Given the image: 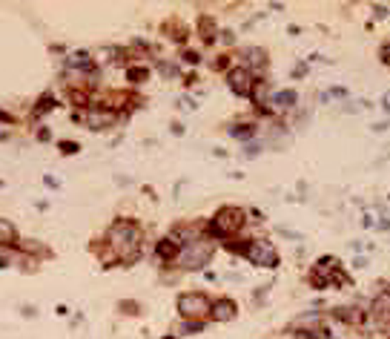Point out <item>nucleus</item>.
Segmentation results:
<instances>
[{
	"instance_id": "obj_4",
	"label": "nucleus",
	"mask_w": 390,
	"mask_h": 339,
	"mask_svg": "<svg viewBox=\"0 0 390 339\" xmlns=\"http://www.w3.org/2000/svg\"><path fill=\"white\" fill-rule=\"evenodd\" d=\"M244 256L258 265V267H273L275 262H279V256H275V248L270 245V241H253V245L244 250Z\"/></svg>"
},
{
	"instance_id": "obj_16",
	"label": "nucleus",
	"mask_w": 390,
	"mask_h": 339,
	"mask_svg": "<svg viewBox=\"0 0 390 339\" xmlns=\"http://www.w3.org/2000/svg\"><path fill=\"white\" fill-rule=\"evenodd\" d=\"M379 230H390V219H387V216L379 219Z\"/></svg>"
},
{
	"instance_id": "obj_3",
	"label": "nucleus",
	"mask_w": 390,
	"mask_h": 339,
	"mask_svg": "<svg viewBox=\"0 0 390 339\" xmlns=\"http://www.w3.org/2000/svg\"><path fill=\"white\" fill-rule=\"evenodd\" d=\"M178 311L187 319H195V316H207L209 314V302L204 294H184L178 296Z\"/></svg>"
},
{
	"instance_id": "obj_11",
	"label": "nucleus",
	"mask_w": 390,
	"mask_h": 339,
	"mask_svg": "<svg viewBox=\"0 0 390 339\" xmlns=\"http://www.w3.org/2000/svg\"><path fill=\"white\" fill-rule=\"evenodd\" d=\"M14 239H18V233H14L12 221H3V219H0V245H12Z\"/></svg>"
},
{
	"instance_id": "obj_14",
	"label": "nucleus",
	"mask_w": 390,
	"mask_h": 339,
	"mask_svg": "<svg viewBox=\"0 0 390 339\" xmlns=\"http://www.w3.org/2000/svg\"><path fill=\"white\" fill-rule=\"evenodd\" d=\"M244 155H258V144H250V147H244Z\"/></svg>"
},
{
	"instance_id": "obj_2",
	"label": "nucleus",
	"mask_w": 390,
	"mask_h": 339,
	"mask_svg": "<svg viewBox=\"0 0 390 339\" xmlns=\"http://www.w3.org/2000/svg\"><path fill=\"white\" fill-rule=\"evenodd\" d=\"M209 259H213V245H209V241H187V245L178 250V265L184 270H201Z\"/></svg>"
},
{
	"instance_id": "obj_8",
	"label": "nucleus",
	"mask_w": 390,
	"mask_h": 339,
	"mask_svg": "<svg viewBox=\"0 0 390 339\" xmlns=\"http://www.w3.org/2000/svg\"><path fill=\"white\" fill-rule=\"evenodd\" d=\"M373 316L379 322H390V290L376 296V302H373Z\"/></svg>"
},
{
	"instance_id": "obj_1",
	"label": "nucleus",
	"mask_w": 390,
	"mask_h": 339,
	"mask_svg": "<svg viewBox=\"0 0 390 339\" xmlns=\"http://www.w3.org/2000/svg\"><path fill=\"white\" fill-rule=\"evenodd\" d=\"M109 245H112V250L118 253V259H124V262L135 259L138 245H141V230L135 228V224H129V221H118L115 228L109 230Z\"/></svg>"
},
{
	"instance_id": "obj_17",
	"label": "nucleus",
	"mask_w": 390,
	"mask_h": 339,
	"mask_svg": "<svg viewBox=\"0 0 390 339\" xmlns=\"http://www.w3.org/2000/svg\"><path fill=\"white\" fill-rule=\"evenodd\" d=\"M373 12H376V18H387V9L385 6H373Z\"/></svg>"
},
{
	"instance_id": "obj_13",
	"label": "nucleus",
	"mask_w": 390,
	"mask_h": 339,
	"mask_svg": "<svg viewBox=\"0 0 390 339\" xmlns=\"http://www.w3.org/2000/svg\"><path fill=\"white\" fill-rule=\"evenodd\" d=\"M236 138H250L253 133H250V127H233V130H230Z\"/></svg>"
},
{
	"instance_id": "obj_12",
	"label": "nucleus",
	"mask_w": 390,
	"mask_h": 339,
	"mask_svg": "<svg viewBox=\"0 0 390 339\" xmlns=\"http://www.w3.org/2000/svg\"><path fill=\"white\" fill-rule=\"evenodd\" d=\"M158 256H164V259L175 256V259H178V248L172 245V241H161V245H158Z\"/></svg>"
},
{
	"instance_id": "obj_18",
	"label": "nucleus",
	"mask_w": 390,
	"mask_h": 339,
	"mask_svg": "<svg viewBox=\"0 0 390 339\" xmlns=\"http://www.w3.org/2000/svg\"><path fill=\"white\" fill-rule=\"evenodd\" d=\"M296 339H316V333H301V336H296Z\"/></svg>"
},
{
	"instance_id": "obj_9",
	"label": "nucleus",
	"mask_w": 390,
	"mask_h": 339,
	"mask_svg": "<svg viewBox=\"0 0 390 339\" xmlns=\"http://www.w3.org/2000/svg\"><path fill=\"white\" fill-rule=\"evenodd\" d=\"M209 314H213V319H218V322L233 319V316H236V305H233L230 299H221V302H216L213 308H209Z\"/></svg>"
},
{
	"instance_id": "obj_5",
	"label": "nucleus",
	"mask_w": 390,
	"mask_h": 339,
	"mask_svg": "<svg viewBox=\"0 0 390 339\" xmlns=\"http://www.w3.org/2000/svg\"><path fill=\"white\" fill-rule=\"evenodd\" d=\"M241 224H244V213H241V210L227 207V210H221V213L216 216L213 228H216V233H224V236H227V233H236Z\"/></svg>"
},
{
	"instance_id": "obj_15",
	"label": "nucleus",
	"mask_w": 390,
	"mask_h": 339,
	"mask_svg": "<svg viewBox=\"0 0 390 339\" xmlns=\"http://www.w3.org/2000/svg\"><path fill=\"white\" fill-rule=\"evenodd\" d=\"M387 127H390V124L385 121V124H373V127H370V130H373V133H385V130H387Z\"/></svg>"
},
{
	"instance_id": "obj_10",
	"label": "nucleus",
	"mask_w": 390,
	"mask_h": 339,
	"mask_svg": "<svg viewBox=\"0 0 390 339\" xmlns=\"http://www.w3.org/2000/svg\"><path fill=\"white\" fill-rule=\"evenodd\" d=\"M273 104L279 107V109H287V107H292V104H296V92H292V89L275 92V95H273Z\"/></svg>"
},
{
	"instance_id": "obj_6",
	"label": "nucleus",
	"mask_w": 390,
	"mask_h": 339,
	"mask_svg": "<svg viewBox=\"0 0 390 339\" xmlns=\"http://www.w3.org/2000/svg\"><path fill=\"white\" fill-rule=\"evenodd\" d=\"M230 87H233L238 95H250V89H253V75H250V69H244V67L233 69V72H230Z\"/></svg>"
},
{
	"instance_id": "obj_7",
	"label": "nucleus",
	"mask_w": 390,
	"mask_h": 339,
	"mask_svg": "<svg viewBox=\"0 0 390 339\" xmlns=\"http://www.w3.org/2000/svg\"><path fill=\"white\" fill-rule=\"evenodd\" d=\"M87 124L92 127V130H104V127L115 124V112H109V109H89L87 112Z\"/></svg>"
}]
</instances>
